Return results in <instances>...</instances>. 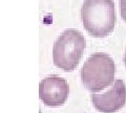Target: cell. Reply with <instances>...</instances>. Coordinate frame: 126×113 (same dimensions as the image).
I'll use <instances>...</instances> for the list:
<instances>
[{
  "label": "cell",
  "instance_id": "6",
  "mask_svg": "<svg viewBox=\"0 0 126 113\" xmlns=\"http://www.w3.org/2000/svg\"><path fill=\"white\" fill-rule=\"evenodd\" d=\"M120 12L122 19L126 22V0H120Z\"/></svg>",
  "mask_w": 126,
  "mask_h": 113
},
{
  "label": "cell",
  "instance_id": "3",
  "mask_svg": "<svg viewBox=\"0 0 126 113\" xmlns=\"http://www.w3.org/2000/svg\"><path fill=\"white\" fill-rule=\"evenodd\" d=\"M115 62L106 53L97 52L85 61L81 69V81L92 93L103 90L115 80Z\"/></svg>",
  "mask_w": 126,
  "mask_h": 113
},
{
  "label": "cell",
  "instance_id": "4",
  "mask_svg": "<svg viewBox=\"0 0 126 113\" xmlns=\"http://www.w3.org/2000/svg\"><path fill=\"white\" fill-rule=\"evenodd\" d=\"M69 95V85L63 77L50 75L40 82L39 97L48 107H59L63 105Z\"/></svg>",
  "mask_w": 126,
  "mask_h": 113
},
{
  "label": "cell",
  "instance_id": "7",
  "mask_svg": "<svg viewBox=\"0 0 126 113\" xmlns=\"http://www.w3.org/2000/svg\"><path fill=\"white\" fill-rule=\"evenodd\" d=\"M124 63H125V66H126V48H125V54H124Z\"/></svg>",
  "mask_w": 126,
  "mask_h": 113
},
{
  "label": "cell",
  "instance_id": "1",
  "mask_svg": "<svg viewBox=\"0 0 126 113\" xmlns=\"http://www.w3.org/2000/svg\"><path fill=\"white\" fill-rule=\"evenodd\" d=\"M81 19L89 35L104 38L112 32L116 24L115 2L113 0H84Z\"/></svg>",
  "mask_w": 126,
  "mask_h": 113
},
{
  "label": "cell",
  "instance_id": "5",
  "mask_svg": "<svg viewBox=\"0 0 126 113\" xmlns=\"http://www.w3.org/2000/svg\"><path fill=\"white\" fill-rule=\"evenodd\" d=\"M90 100L94 107L102 113H115L125 106L126 86L123 80H117L107 91L93 93Z\"/></svg>",
  "mask_w": 126,
  "mask_h": 113
},
{
  "label": "cell",
  "instance_id": "2",
  "mask_svg": "<svg viewBox=\"0 0 126 113\" xmlns=\"http://www.w3.org/2000/svg\"><path fill=\"white\" fill-rule=\"evenodd\" d=\"M86 41L84 36L77 29H66L54 43L53 60L55 66L64 71H73L79 65Z\"/></svg>",
  "mask_w": 126,
  "mask_h": 113
}]
</instances>
